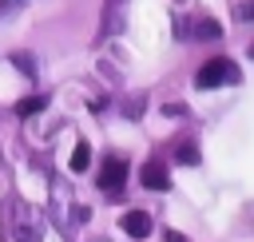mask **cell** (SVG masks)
Returning <instances> with one entry per match:
<instances>
[{
    "label": "cell",
    "instance_id": "9a60e30c",
    "mask_svg": "<svg viewBox=\"0 0 254 242\" xmlns=\"http://www.w3.org/2000/svg\"><path fill=\"white\" fill-rule=\"evenodd\" d=\"M250 60H254V48H250Z\"/></svg>",
    "mask_w": 254,
    "mask_h": 242
},
{
    "label": "cell",
    "instance_id": "4fadbf2b",
    "mask_svg": "<svg viewBox=\"0 0 254 242\" xmlns=\"http://www.w3.org/2000/svg\"><path fill=\"white\" fill-rule=\"evenodd\" d=\"M163 115H171V119H183V115H187V107H183V103H167V107H163Z\"/></svg>",
    "mask_w": 254,
    "mask_h": 242
},
{
    "label": "cell",
    "instance_id": "8992f818",
    "mask_svg": "<svg viewBox=\"0 0 254 242\" xmlns=\"http://www.w3.org/2000/svg\"><path fill=\"white\" fill-rule=\"evenodd\" d=\"M139 179H143L147 190H171V175H167V163L163 159H147L143 171H139Z\"/></svg>",
    "mask_w": 254,
    "mask_h": 242
},
{
    "label": "cell",
    "instance_id": "5b68a950",
    "mask_svg": "<svg viewBox=\"0 0 254 242\" xmlns=\"http://www.w3.org/2000/svg\"><path fill=\"white\" fill-rule=\"evenodd\" d=\"M179 36H183V40H218V36H222V24H218V20H206V16L183 20V24H179Z\"/></svg>",
    "mask_w": 254,
    "mask_h": 242
},
{
    "label": "cell",
    "instance_id": "3957f363",
    "mask_svg": "<svg viewBox=\"0 0 254 242\" xmlns=\"http://www.w3.org/2000/svg\"><path fill=\"white\" fill-rule=\"evenodd\" d=\"M194 83H198L202 91H210V87H222V83H238V67H234L230 60H222V56H214V60H206V63L198 67V75H194Z\"/></svg>",
    "mask_w": 254,
    "mask_h": 242
},
{
    "label": "cell",
    "instance_id": "7c38bea8",
    "mask_svg": "<svg viewBox=\"0 0 254 242\" xmlns=\"http://www.w3.org/2000/svg\"><path fill=\"white\" fill-rule=\"evenodd\" d=\"M12 63H20V67H24V75H32V79H36V63H32V56H12Z\"/></svg>",
    "mask_w": 254,
    "mask_h": 242
},
{
    "label": "cell",
    "instance_id": "7a4b0ae2",
    "mask_svg": "<svg viewBox=\"0 0 254 242\" xmlns=\"http://www.w3.org/2000/svg\"><path fill=\"white\" fill-rule=\"evenodd\" d=\"M75 198H71V186H67V179H52V190H48V218L64 230V234H71V226H75Z\"/></svg>",
    "mask_w": 254,
    "mask_h": 242
},
{
    "label": "cell",
    "instance_id": "8fae6325",
    "mask_svg": "<svg viewBox=\"0 0 254 242\" xmlns=\"http://www.w3.org/2000/svg\"><path fill=\"white\" fill-rule=\"evenodd\" d=\"M234 16H238V20H246V24H254V0H242V4L234 8Z\"/></svg>",
    "mask_w": 254,
    "mask_h": 242
},
{
    "label": "cell",
    "instance_id": "9c48e42d",
    "mask_svg": "<svg viewBox=\"0 0 254 242\" xmlns=\"http://www.w3.org/2000/svg\"><path fill=\"white\" fill-rule=\"evenodd\" d=\"M198 159H202V155H198V147H194L190 139H183V143L175 147V163H183V167H194Z\"/></svg>",
    "mask_w": 254,
    "mask_h": 242
},
{
    "label": "cell",
    "instance_id": "30bf717a",
    "mask_svg": "<svg viewBox=\"0 0 254 242\" xmlns=\"http://www.w3.org/2000/svg\"><path fill=\"white\" fill-rule=\"evenodd\" d=\"M44 107H48V95H28V99L16 103V115L28 119V115H36V111H44Z\"/></svg>",
    "mask_w": 254,
    "mask_h": 242
},
{
    "label": "cell",
    "instance_id": "6da1fadb",
    "mask_svg": "<svg viewBox=\"0 0 254 242\" xmlns=\"http://www.w3.org/2000/svg\"><path fill=\"white\" fill-rule=\"evenodd\" d=\"M8 226H12L16 242H44V210H36L28 198H12Z\"/></svg>",
    "mask_w": 254,
    "mask_h": 242
},
{
    "label": "cell",
    "instance_id": "277c9868",
    "mask_svg": "<svg viewBox=\"0 0 254 242\" xmlns=\"http://www.w3.org/2000/svg\"><path fill=\"white\" fill-rule=\"evenodd\" d=\"M99 190L103 194H119L123 190V182H127V159H119V155H107L103 159V167H99Z\"/></svg>",
    "mask_w": 254,
    "mask_h": 242
},
{
    "label": "cell",
    "instance_id": "52a82bcc",
    "mask_svg": "<svg viewBox=\"0 0 254 242\" xmlns=\"http://www.w3.org/2000/svg\"><path fill=\"white\" fill-rule=\"evenodd\" d=\"M119 230H123V234H131V238H147V234L155 230V222H151V214H147V210H127V214L119 218Z\"/></svg>",
    "mask_w": 254,
    "mask_h": 242
},
{
    "label": "cell",
    "instance_id": "ba28073f",
    "mask_svg": "<svg viewBox=\"0 0 254 242\" xmlns=\"http://www.w3.org/2000/svg\"><path fill=\"white\" fill-rule=\"evenodd\" d=\"M67 167H71V175H83L87 167H91V147L79 139L75 143V151H71V159H67Z\"/></svg>",
    "mask_w": 254,
    "mask_h": 242
},
{
    "label": "cell",
    "instance_id": "5bb4252c",
    "mask_svg": "<svg viewBox=\"0 0 254 242\" xmlns=\"http://www.w3.org/2000/svg\"><path fill=\"white\" fill-rule=\"evenodd\" d=\"M163 238H167V242H187V238H183V234H179V230H167V234H163Z\"/></svg>",
    "mask_w": 254,
    "mask_h": 242
}]
</instances>
